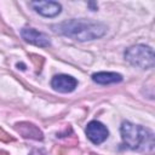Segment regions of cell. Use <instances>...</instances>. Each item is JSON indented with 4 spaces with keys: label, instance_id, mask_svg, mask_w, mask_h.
Masks as SVG:
<instances>
[{
    "label": "cell",
    "instance_id": "7",
    "mask_svg": "<svg viewBox=\"0 0 155 155\" xmlns=\"http://www.w3.org/2000/svg\"><path fill=\"white\" fill-rule=\"evenodd\" d=\"M30 5L38 13L44 17H56L62 10L61 4L56 1H34Z\"/></svg>",
    "mask_w": 155,
    "mask_h": 155
},
{
    "label": "cell",
    "instance_id": "2",
    "mask_svg": "<svg viewBox=\"0 0 155 155\" xmlns=\"http://www.w3.org/2000/svg\"><path fill=\"white\" fill-rule=\"evenodd\" d=\"M121 137L124 140V144L132 149V150H139V149H153L154 145V137L153 132L148 128H144L138 125H133L128 121H124L121 125Z\"/></svg>",
    "mask_w": 155,
    "mask_h": 155
},
{
    "label": "cell",
    "instance_id": "9",
    "mask_svg": "<svg viewBox=\"0 0 155 155\" xmlns=\"http://www.w3.org/2000/svg\"><path fill=\"white\" fill-rule=\"evenodd\" d=\"M92 80L99 85H109L122 81V76L117 73H110V71H101L94 73L92 75Z\"/></svg>",
    "mask_w": 155,
    "mask_h": 155
},
{
    "label": "cell",
    "instance_id": "5",
    "mask_svg": "<svg viewBox=\"0 0 155 155\" xmlns=\"http://www.w3.org/2000/svg\"><path fill=\"white\" fill-rule=\"evenodd\" d=\"M51 86L53 87L54 91L62 92V93H69L73 92L76 86H78V80L74 79L70 75H65V74H59L53 76L52 81H51Z\"/></svg>",
    "mask_w": 155,
    "mask_h": 155
},
{
    "label": "cell",
    "instance_id": "11",
    "mask_svg": "<svg viewBox=\"0 0 155 155\" xmlns=\"http://www.w3.org/2000/svg\"><path fill=\"white\" fill-rule=\"evenodd\" d=\"M0 155H7V153H5V151H0Z\"/></svg>",
    "mask_w": 155,
    "mask_h": 155
},
{
    "label": "cell",
    "instance_id": "12",
    "mask_svg": "<svg viewBox=\"0 0 155 155\" xmlns=\"http://www.w3.org/2000/svg\"><path fill=\"white\" fill-rule=\"evenodd\" d=\"M92 155H94V154H92Z\"/></svg>",
    "mask_w": 155,
    "mask_h": 155
},
{
    "label": "cell",
    "instance_id": "10",
    "mask_svg": "<svg viewBox=\"0 0 155 155\" xmlns=\"http://www.w3.org/2000/svg\"><path fill=\"white\" fill-rule=\"evenodd\" d=\"M0 140H4V142H10V140H12V138L4 131V130H1L0 128Z\"/></svg>",
    "mask_w": 155,
    "mask_h": 155
},
{
    "label": "cell",
    "instance_id": "4",
    "mask_svg": "<svg viewBox=\"0 0 155 155\" xmlns=\"http://www.w3.org/2000/svg\"><path fill=\"white\" fill-rule=\"evenodd\" d=\"M86 136L87 138L93 143V144H101L103 143L108 136H109V131L108 128L99 121L93 120L91 122L87 124L86 126Z\"/></svg>",
    "mask_w": 155,
    "mask_h": 155
},
{
    "label": "cell",
    "instance_id": "1",
    "mask_svg": "<svg viewBox=\"0 0 155 155\" xmlns=\"http://www.w3.org/2000/svg\"><path fill=\"white\" fill-rule=\"evenodd\" d=\"M52 29L54 33L79 41L94 40L107 33V27L103 23L84 19H69L52 25Z\"/></svg>",
    "mask_w": 155,
    "mask_h": 155
},
{
    "label": "cell",
    "instance_id": "6",
    "mask_svg": "<svg viewBox=\"0 0 155 155\" xmlns=\"http://www.w3.org/2000/svg\"><path fill=\"white\" fill-rule=\"evenodd\" d=\"M21 35L22 38L29 42L33 44L35 46H40V47H47L50 46V40L47 38V35H45L44 33H40L38 30H35L34 28H23L21 30Z\"/></svg>",
    "mask_w": 155,
    "mask_h": 155
},
{
    "label": "cell",
    "instance_id": "8",
    "mask_svg": "<svg viewBox=\"0 0 155 155\" xmlns=\"http://www.w3.org/2000/svg\"><path fill=\"white\" fill-rule=\"evenodd\" d=\"M15 128L24 138H31V139H36V140H42V138H44L42 132L39 130V127H36L35 125H33L30 122H19V124H16Z\"/></svg>",
    "mask_w": 155,
    "mask_h": 155
},
{
    "label": "cell",
    "instance_id": "3",
    "mask_svg": "<svg viewBox=\"0 0 155 155\" xmlns=\"http://www.w3.org/2000/svg\"><path fill=\"white\" fill-rule=\"evenodd\" d=\"M125 58L132 65L142 69H150L154 67V51L145 45H136L127 48Z\"/></svg>",
    "mask_w": 155,
    "mask_h": 155
}]
</instances>
